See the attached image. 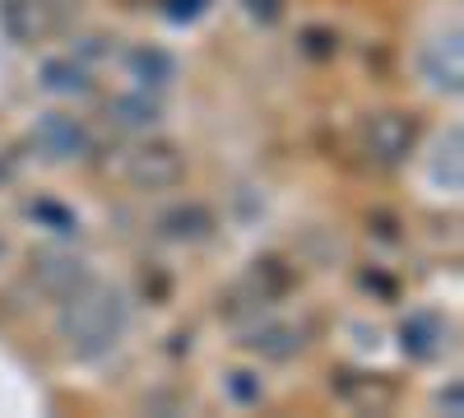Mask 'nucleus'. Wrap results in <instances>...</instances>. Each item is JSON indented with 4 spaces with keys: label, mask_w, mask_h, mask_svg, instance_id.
<instances>
[{
    "label": "nucleus",
    "mask_w": 464,
    "mask_h": 418,
    "mask_svg": "<svg viewBox=\"0 0 464 418\" xmlns=\"http://www.w3.org/2000/svg\"><path fill=\"white\" fill-rule=\"evenodd\" d=\"M232 395L237 400H260V386L246 382V372H232Z\"/></svg>",
    "instance_id": "7ed1b4c3"
},
{
    "label": "nucleus",
    "mask_w": 464,
    "mask_h": 418,
    "mask_svg": "<svg viewBox=\"0 0 464 418\" xmlns=\"http://www.w3.org/2000/svg\"><path fill=\"white\" fill-rule=\"evenodd\" d=\"M0 256H5V247H0Z\"/></svg>",
    "instance_id": "20e7f679"
},
{
    "label": "nucleus",
    "mask_w": 464,
    "mask_h": 418,
    "mask_svg": "<svg viewBox=\"0 0 464 418\" xmlns=\"http://www.w3.org/2000/svg\"><path fill=\"white\" fill-rule=\"evenodd\" d=\"M126 326V302L116 293H89V297H70V312H65V335L74 349H107L116 345V335Z\"/></svg>",
    "instance_id": "f257e3e1"
},
{
    "label": "nucleus",
    "mask_w": 464,
    "mask_h": 418,
    "mask_svg": "<svg viewBox=\"0 0 464 418\" xmlns=\"http://www.w3.org/2000/svg\"><path fill=\"white\" fill-rule=\"evenodd\" d=\"M37 140H43L47 154H56V159H65V154H74V149L89 144V135L74 126L70 117H47L43 126H37Z\"/></svg>",
    "instance_id": "f03ea898"
}]
</instances>
